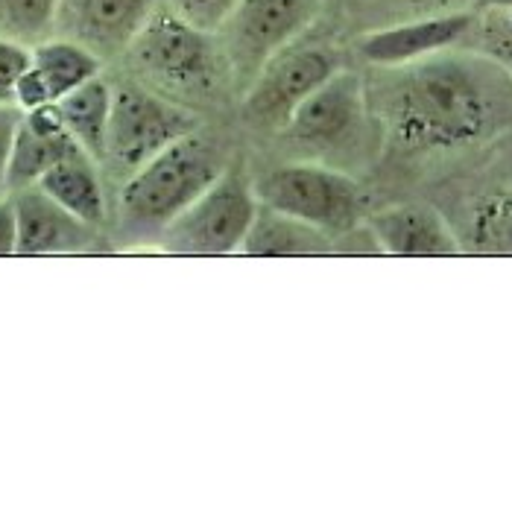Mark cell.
<instances>
[{
    "label": "cell",
    "instance_id": "26",
    "mask_svg": "<svg viewBox=\"0 0 512 512\" xmlns=\"http://www.w3.org/2000/svg\"><path fill=\"white\" fill-rule=\"evenodd\" d=\"M472 9H512V0H472Z\"/></svg>",
    "mask_w": 512,
    "mask_h": 512
},
{
    "label": "cell",
    "instance_id": "21",
    "mask_svg": "<svg viewBox=\"0 0 512 512\" xmlns=\"http://www.w3.org/2000/svg\"><path fill=\"white\" fill-rule=\"evenodd\" d=\"M474 12L477 18L466 47L492 59L512 79V9H474Z\"/></svg>",
    "mask_w": 512,
    "mask_h": 512
},
{
    "label": "cell",
    "instance_id": "1",
    "mask_svg": "<svg viewBox=\"0 0 512 512\" xmlns=\"http://www.w3.org/2000/svg\"><path fill=\"white\" fill-rule=\"evenodd\" d=\"M369 115L401 153H451L512 129V79L477 50H442L381 68Z\"/></svg>",
    "mask_w": 512,
    "mask_h": 512
},
{
    "label": "cell",
    "instance_id": "24",
    "mask_svg": "<svg viewBox=\"0 0 512 512\" xmlns=\"http://www.w3.org/2000/svg\"><path fill=\"white\" fill-rule=\"evenodd\" d=\"M21 118V109L15 106H0V199L9 197L6 191V164H9V150H12V135Z\"/></svg>",
    "mask_w": 512,
    "mask_h": 512
},
{
    "label": "cell",
    "instance_id": "25",
    "mask_svg": "<svg viewBox=\"0 0 512 512\" xmlns=\"http://www.w3.org/2000/svg\"><path fill=\"white\" fill-rule=\"evenodd\" d=\"M18 249V223L12 197L0 199V258H15Z\"/></svg>",
    "mask_w": 512,
    "mask_h": 512
},
{
    "label": "cell",
    "instance_id": "8",
    "mask_svg": "<svg viewBox=\"0 0 512 512\" xmlns=\"http://www.w3.org/2000/svg\"><path fill=\"white\" fill-rule=\"evenodd\" d=\"M299 39L281 47L243 91V115L255 129L281 132L302 100L343 68L328 44Z\"/></svg>",
    "mask_w": 512,
    "mask_h": 512
},
{
    "label": "cell",
    "instance_id": "27",
    "mask_svg": "<svg viewBox=\"0 0 512 512\" xmlns=\"http://www.w3.org/2000/svg\"><path fill=\"white\" fill-rule=\"evenodd\" d=\"M469 3H472V0H469Z\"/></svg>",
    "mask_w": 512,
    "mask_h": 512
},
{
    "label": "cell",
    "instance_id": "20",
    "mask_svg": "<svg viewBox=\"0 0 512 512\" xmlns=\"http://www.w3.org/2000/svg\"><path fill=\"white\" fill-rule=\"evenodd\" d=\"M53 18H56V0H0L3 39L33 47L47 36H53Z\"/></svg>",
    "mask_w": 512,
    "mask_h": 512
},
{
    "label": "cell",
    "instance_id": "6",
    "mask_svg": "<svg viewBox=\"0 0 512 512\" xmlns=\"http://www.w3.org/2000/svg\"><path fill=\"white\" fill-rule=\"evenodd\" d=\"M314 21V0H237L214 33L229 77L246 91L281 47L296 41Z\"/></svg>",
    "mask_w": 512,
    "mask_h": 512
},
{
    "label": "cell",
    "instance_id": "19",
    "mask_svg": "<svg viewBox=\"0 0 512 512\" xmlns=\"http://www.w3.org/2000/svg\"><path fill=\"white\" fill-rule=\"evenodd\" d=\"M474 249L512 258V185L477 202L472 211Z\"/></svg>",
    "mask_w": 512,
    "mask_h": 512
},
{
    "label": "cell",
    "instance_id": "11",
    "mask_svg": "<svg viewBox=\"0 0 512 512\" xmlns=\"http://www.w3.org/2000/svg\"><path fill=\"white\" fill-rule=\"evenodd\" d=\"M474 18H477L474 9H460V12H445V15L384 27V30L366 33L357 41V50L375 68L410 65L442 50L466 47V41L472 36Z\"/></svg>",
    "mask_w": 512,
    "mask_h": 512
},
{
    "label": "cell",
    "instance_id": "12",
    "mask_svg": "<svg viewBox=\"0 0 512 512\" xmlns=\"http://www.w3.org/2000/svg\"><path fill=\"white\" fill-rule=\"evenodd\" d=\"M103 59L82 44L62 36H47L30 47V65L15 85V106L21 112L59 103L82 82L100 77Z\"/></svg>",
    "mask_w": 512,
    "mask_h": 512
},
{
    "label": "cell",
    "instance_id": "4",
    "mask_svg": "<svg viewBox=\"0 0 512 512\" xmlns=\"http://www.w3.org/2000/svg\"><path fill=\"white\" fill-rule=\"evenodd\" d=\"M255 197L328 237L349 235L366 220V199L355 179L316 161H293L270 170L255 182Z\"/></svg>",
    "mask_w": 512,
    "mask_h": 512
},
{
    "label": "cell",
    "instance_id": "18",
    "mask_svg": "<svg viewBox=\"0 0 512 512\" xmlns=\"http://www.w3.org/2000/svg\"><path fill=\"white\" fill-rule=\"evenodd\" d=\"M56 109L68 135L94 161H103L106 126H109V112H112V85L103 77L88 79L71 94H65L56 103Z\"/></svg>",
    "mask_w": 512,
    "mask_h": 512
},
{
    "label": "cell",
    "instance_id": "17",
    "mask_svg": "<svg viewBox=\"0 0 512 512\" xmlns=\"http://www.w3.org/2000/svg\"><path fill=\"white\" fill-rule=\"evenodd\" d=\"M240 255L246 258H319V255H334V246L325 232L258 202V214L243 237Z\"/></svg>",
    "mask_w": 512,
    "mask_h": 512
},
{
    "label": "cell",
    "instance_id": "22",
    "mask_svg": "<svg viewBox=\"0 0 512 512\" xmlns=\"http://www.w3.org/2000/svg\"><path fill=\"white\" fill-rule=\"evenodd\" d=\"M235 3L237 0H167V6L176 15H182L188 24L205 33H217L229 18V12L235 9Z\"/></svg>",
    "mask_w": 512,
    "mask_h": 512
},
{
    "label": "cell",
    "instance_id": "9",
    "mask_svg": "<svg viewBox=\"0 0 512 512\" xmlns=\"http://www.w3.org/2000/svg\"><path fill=\"white\" fill-rule=\"evenodd\" d=\"M366 120H369L366 82L355 71L340 68L314 94L302 100V106L293 112V118L287 120L281 132L308 150L331 153L357 141Z\"/></svg>",
    "mask_w": 512,
    "mask_h": 512
},
{
    "label": "cell",
    "instance_id": "16",
    "mask_svg": "<svg viewBox=\"0 0 512 512\" xmlns=\"http://www.w3.org/2000/svg\"><path fill=\"white\" fill-rule=\"evenodd\" d=\"M39 188L50 199H56L65 211H71L82 223L100 229L109 217L106 188L97 170V161L85 150L65 156L53 164L39 179Z\"/></svg>",
    "mask_w": 512,
    "mask_h": 512
},
{
    "label": "cell",
    "instance_id": "14",
    "mask_svg": "<svg viewBox=\"0 0 512 512\" xmlns=\"http://www.w3.org/2000/svg\"><path fill=\"white\" fill-rule=\"evenodd\" d=\"M18 223L15 258H44V255H74L94 243V226L82 223L50 199L39 185L9 194Z\"/></svg>",
    "mask_w": 512,
    "mask_h": 512
},
{
    "label": "cell",
    "instance_id": "2",
    "mask_svg": "<svg viewBox=\"0 0 512 512\" xmlns=\"http://www.w3.org/2000/svg\"><path fill=\"white\" fill-rule=\"evenodd\" d=\"M226 170L220 147L199 129L164 147L144 167L126 176L120 217L129 229H164Z\"/></svg>",
    "mask_w": 512,
    "mask_h": 512
},
{
    "label": "cell",
    "instance_id": "23",
    "mask_svg": "<svg viewBox=\"0 0 512 512\" xmlns=\"http://www.w3.org/2000/svg\"><path fill=\"white\" fill-rule=\"evenodd\" d=\"M27 65H30V44L0 36V106H15V85L27 71Z\"/></svg>",
    "mask_w": 512,
    "mask_h": 512
},
{
    "label": "cell",
    "instance_id": "3",
    "mask_svg": "<svg viewBox=\"0 0 512 512\" xmlns=\"http://www.w3.org/2000/svg\"><path fill=\"white\" fill-rule=\"evenodd\" d=\"M147 82L167 94H208L220 77L223 56L214 33L197 30L161 3L126 50Z\"/></svg>",
    "mask_w": 512,
    "mask_h": 512
},
{
    "label": "cell",
    "instance_id": "15",
    "mask_svg": "<svg viewBox=\"0 0 512 512\" xmlns=\"http://www.w3.org/2000/svg\"><path fill=\"white\" fill-rule=\"evenodd\" d=\"M77 150L82 147L68 135L56 103L21 112L12 135L9 164H6V191L15 194L39 185V179L53 164H59L62 158Z\"/></svg>",
    "mask_w": 512,
    "mask_h": 512
},
{
    "label": "cell",
    "instance_id": "7",
    "mask_svg": "<svg viewBox=\"0 0 512 512\" xmlns=\"http://www.w3.org/2000/svg\"><path fill=\"white\" fill-rule=\"evenodd\" d=\"M194 129H199L197 118L179 103L138 85H118L112 88L103 161L123 176H132L164 147Z\"/></svg>",
    "mask_w": 512,
    "mask_h": 512
},
{
    "label": "cell",
    "instance_id": "10",
    "mask_svg": "<svg viewBox=\"0 0 512 512\" xmlns=\"http://www.w3.org/2000/svg\"><path fill=\"white\" fill-rule=\"evenodd\" d=\"M164 0H56L53 36L71 39L103 62L123 56Z\"/></svg>",
    "mask_w": 512,
    "mask_h": 512
},
{
    "label": "cell",
    "instance_id": "5",
    "mask_svg": "<svg viewBox=\"0 0 512 512\" xmlns=\"http://www.w3.org/2000/svg\"><path fill=\"white\" fill-rule=\"evenodd\" d=\"M258 214L255 185L232 164L164 229V249L173 255L226 258L240 255L243 237Z\"/></svg>",
    "mask_w": 512,
    "mask_h": 512
},
{
    "label": "cell",
    "instance_id": "13",
    "mask_svg": "<svg viewBox=\"0 0 512 512\" xmlns=\"http://www.w3.org/2000/svg\"><path fill=\"white\" fill-rule=\"evenodd\" d=\"M369 237L390 258H457L466 252L448 220L428 205H393L366 214Z\"/></svg>",
    "mask_w": 512,
    "mask_h": 512
}]
</instances>
